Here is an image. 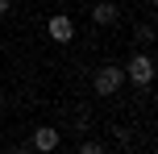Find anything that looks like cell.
Wrapping results in <instances>:
<instances>
[{
  "mask_svg": "<svg viewBox=\"0 0 158 154\" xmlns=\"http://www.w3.org/2000/svg\"><path fill=\"white\" fill-rule=\"evenodd\" d=\"M46 33H50L54 42H63V46H67V42L75 38V21H71L67 13H54V17L46 21Z\"/></svg>",
  "mask_w": 158,
  "mask_h": 154,
  "instance_id": "cell-4",
  "label": "cell"
},
{
  "mask_svg": "<svg viewBox=\"0 0 158 154\" xmlns=\"http://www.w3.org/2000/svg\"><path fill=\"white\" fill-rule=\"evenodd\" d=\"M58 142H63V133H58L54 125H38V129H33V142H29V146L38 150V154H54V150H58Z\"/></svg>",
  "mask_w": 158,
  "mask_h": 154,
  "instance_id": "cell-3",
  "label": "cell"
},
{
  "mask_svg": "<svg viewBox=\"0 0 158 154\" xmlns=\"http://www.w3.org/2000/svg\"><path fill=\"white\" fill-rule=\"evenodd\" d=\"M117 17H121V8L112 4V0H96V8H92V21L96 25H112Z\"/></svg>",
  "mask_w": 158,
  "mask_h": 154,
  "instance_id": "cell-5",
  "label": "cell"
},
{
  "mask_svg": "<svg viewBox=\"0 0 158 154\" xmlns=\"http://www.w3.org/2000/svg\"><path fill=\"white\" fill-rule=\"evenodd\" d=\"M121 71H125V79H129V83H137V88H150V79H154V58H150V54H133L125 67H121Z\"/></svg>",
  "mask_w": 158,
  "mask_h": 154,
  "instance_id": "cell-1",
  "label": "cell"
},
{
  "mask_svg": "<svg viewBox=\"0 0 158 154\" xmlns=\"http://www.w3.org/2000/svg\"><path fill=\"white\" fill-rule=\"evenodd\" d=\"M8 4H13V0H0V17H4V13H8Z\"/></svg>",
  "mask_w": 158,
  "mask_h": 154,
  "instance_id": "cell-8",
  "label": "cell"
},
{
  "mask_svg": "<svg viewBox=\"0 0 158 154\" xmlns=\"http://www.w3.org/2000/svg\"><path fill=\"white\" fill-rule=\"evenodd\" d=\"M17 154H38V150H33V146H21V150H17Z\"/></svg>",
  "mask_w": 158,
  "mask_h": 154,
  "instance_id": "cell-9",
  "label": "cell"
},
{
  "mask_svg": "<svg viewBox=\"0 0 158 154\" xmlns=\"http://www.w3.org/2000/svg\"><path fill=\"white\" fill-rule=\"evenodd\" d=\"M96 96H112V92H121V83H125V71H121V67H100V71H96Z\"/></svg>",
  "mask_w": 158,
  "mask_h": 154,
  "instance_id": "cell-2",
  "label": "cell"
},
{
  "mask_svg": "<svg viewBox=\"0 0 158 154\" xmlns=\"http://www.w3.org/2000/svg\"><path fill=\"white\" fill-rule=\"evenodd\" d=\"M137 42H154V25H150V21L137 25Z\"/></svg>",
  "mask_w": 158,
  "mask_h": 154,
  "instance_id": "cell-6",
  "label": "cell"
},
{
  "mask_svg": "<svg viewBox=\"0 0 158 154\" xmlns=\"http://www.w3.org/2000/svg\"><path fill=\"white\" fill-rule=\"evenodd\" d=\"M75 154H104V146H100V142H83Z\"/></svg>",
  "mask_w": 158,
  "mask_h": 154,
  "instance_id": "cell-7",
  "label": "cell"
}]
</instances>
